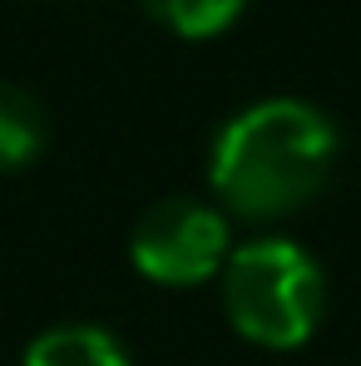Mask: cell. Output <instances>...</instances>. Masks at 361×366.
Returning <instances> with one entry per match:
<instances>
[{"label":"cell","instance_id":"6da1fadb","mask_svg":"<svg viewBox=\"0 0 361 366\" xmlns=\"http://www.w3.org/2000/svg\"><path fill=\"white\" fill-rule=\"evenodd\" d=\"M337 154V124L322 109L307 99H262L218 129L213 188L242 218H282L327 188Z\"/></svg>","mask_w":361,"mask_h":366},{"label":"cell","instance_id":"7a4b0ae2","mask_svg":"<svg viewBox=\"0 0 361 366\" xmlns=\"http://www.w3.org/2000/svg\"><path fill=\"white\" fill-rule=\"evenodd\" d=\"M223 307L238 337L287 352L302 347L327 307L322 267L287 238H257L238 247L223 267Z\"/></svg>","mask_w":361,"mask_h":366},{"label":"cell","instance_id":"3957f363","mask_svg":"<svg viewBox=\"0 0 361 366\" xmlns=\"http://www.w3.org/2000/svg\"><path fill=\"white\" fill-rule=\"evenodd\" d=\"M129 257L159 287H198V282L218 277L233 257L228 223L218 208H208L198 198H164L134 223Z\"/></svg>","mask_w":361,"mask_h":366},{"label":"cell","instance_id":"277c9868","mask_svg":"<svg viewBox=\"0 0 361 366\" xmlns=\"http://www.w3.org/2000/svg\"><path fill=\"white\" fill-rule=\"evenodd\" d=\"M25 366H134V362H129V352L114 332L69 322V327L40 332L25 347Z\"/></svg>","mask_w":361,"mask_h":366},{"label":"cell","instance_id":"5b68a950","mask_svg":"<svg viewBox=\"0 0 361 366\" xmlns=\"http://www.w3.org/2000/svg\"><path fill=\"white\" fill-rule=\"evenodd\" d=\"M45 144H50L45 104L20 84H0V174L35 164L45 154Z\"/></svg>","mask_w":361,"mask_h":366},{"label":"cell","instance_id":"8992f818","mask_svg":"<svg viewBox=\"0 0 361 366\" xmlns=\"http://www.w3.org/2000/svg\"><path fill=\"white\" fill-rule=\"evenodd\" d=\"M144 5L174 35H183V40H208V35H223L238 20L247 0H144Z\"/></svg>","mask_w":361,"mask_h":366}]
</instances>
